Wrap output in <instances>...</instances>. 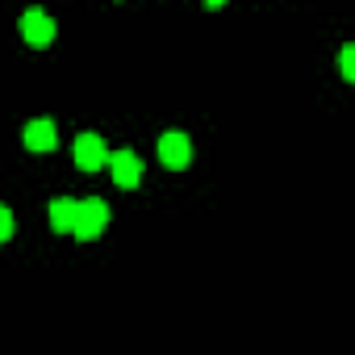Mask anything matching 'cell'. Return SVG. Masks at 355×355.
Wrapping results in <instances>:
<instances>
[{
	"label": "cell",
	"instance_id": "obj_1",
	"mask_svg": "<svg viewBox=\"0 0 355 355\" xmlns=\"http://www.w3.org/2000/svg\"><path fill=\"white\" fill-rule=\"evenodd\" d=\"M105 226H109V205H105L101 197L76 201V222H71V234H76L80 243L101 239V234H105Z\"/></svg>",
	"mask_w": 355,
	"mask_h": 355
},
{
	"label": "cell",
	"instance_id": "obj_2",
	"mask_svg": "<svg viewBox=\"0 0 355 355\" xmlns=\"http://www.w3.org/2000/svg\"><path fill=\"white\" fill-rule=\"evenodd\" d=\"M159 163H163V167H171V171L189 167V163H193V142H189V134L167 130V134L159 138Z\"/></svg>",
	"mask_w": 355,
	"mask_h": 355
},
{
	"label": "cell",
	"instance_id": "obj_3",
	"mask_svg": "<svg viewBox=\"0 0 355 355\" xmlns=\"http://www.w3.org/2000/svg\"><path fill=\"white\" fill-rule=\"evenodd\" d=\"M71 155H76V167L80 171H101L109 163V150H105L101 134H80L76 146H71Z\"/></svg>",
	"mask_w": 355,
	"mask_h": 355
},
{
	"label": "cell",
	"instance_id": "obj_4",
	"mask_svg": "<svg viewBox=\"0 0 355 355\" xmlns=\"http://www.w3.org/2000/svg\"><path fill=\"white\" fill-rule=\"evenodd\" d=\"M21 38L30 46H51L55 42V21L42 13V9H26L21 13Z\"/></svg>",
	"mask_w": 355,
	"mask_h": 355
},
{
	"label": "cell",
	"instance_id": "obj_5",
	"mask_svg": "<svg viewBox=\"0 0 355 355\" xmlns=\"http://www.w3.org/2000/svg\"><path fill=\"white\" fill-rule=\"evenodd\" d=\"M109 171H113V184H117V189H134V184L142 180V163H138L134 150H117V155H109Z\"/></svg>",
	"mask_w": 355,
	"mask_h": 355
},
{
	"label": "cell",
	"instance_id": "obj_6",
	"mask_svg": "<svg viewBox=\"0 0 355 355\" xmlns=\"http://www.w3.org/2000/svg\"><path fill=\"white\" fill-rule=\"evenodd\" d=\"M26 146L30 150H55V142H59V125L51 121V117H34L30 125H26Z\"/></svg>",
	"mask_w": 355,
	"mask_h": 355
},
{
	"label": "cell",
	"instance_id": "obj_7",
	"mask_svg": "<svg viewBox=\"0 0 355 355\" xmlns=\"http://www.w3.org/2000/svg\"><path fill=\"white\" fill-rule=\"evenodd\" d=\"M71 222H76V201H67V197L51 201V226H55V234H71Z\"/></svg>",
	"mask_w": 355,
	"mask_h": 355
},
{
	"label": "cell",
	"instance_id": "obj_8",
	"mask_svg": "<svg viewBox=\"0 0 355 355\" xmlns=\"http://www.w3.org/2000/svg\"><path fill=\"white\" fill-rule=\"evenodd\" d=\"M338 67H343V80H355V46L338 51Z\"/></svg>",
	"mask_w": 355,
	"mask_h": 355
},
{
	"label": "cell",
	"instance_id": "obj_9",
	"mask_svg": "<svg viewBox=\"0 0 355 355\" xmlns=\"http://www.w3.org/2000/svg\"><path fill=\"white\" fill-rule=\"evenodd\" d=\"M5 239H13V214H9V205H0V243Z\"/></svg>",
	"mask_w": 355,
	"mask_h": 355
},
{
	"label": "cell",
	"instance_id": "obj_10",
	"mask_svg": "<svg viewBox=\"0 0 355 355\" xmlns=\"http://www.w3.org/2000/svg\"><path fill=\"white\" fill-rule=\"evenodd\" d=\"M201 5H209V9H222V5H226V0H201Z\"/></svg>",
	"mask_w": 355,
	"mask_h": 355
}]
</instances>
